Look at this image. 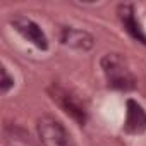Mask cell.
Wrapping results in <instances>:
<instances>
[{"label":"cell","mask_w":146,"mask_h":146,"mask_svg":"<svg viewBox=\"0 0 146 146\" xmlns=\"http://www.w3.org/2000/svg\"><path fill=\"white\" fill-rule=\"evenodd\" d=\"M36 129L43 146H78L67 127L53 115H41L36 120Z\"/></svg>","instance_id":"cell-2"},{"label":"cell","mask_w":146,"mask_h":146,"mask_svg":"<svg viewBox=\"0 0 146 146\" xmlns=\"http://www.w3.org/2000/svg\"><path fill=\"white\" fill-rule=\"evenodd\" d=\"M48 95H50V98H52L67 115H70L79 125H84V124H86V120H88V112H86L84 105L81 103V100H79L76 95H72L70 91H67L65 88H62V86H58V84H52V86L48 88Z\"/></svg>","instance_id":"cell-3"},{"label":"cell","mask_w":146,"mask_h":146,"mask_svg":"<svg viewBox=\"0 0 146 146\" xmlns=\"http://www.w3.org/2000/svg\"><path fill=\"white\" fill-rule=\"evenodd\" d=\"M0 72H2V81H0V90H2V93H7L12 86H14V78L9 76V72L5 67L0 69Z\"/></svg>","instance_id":"cell-8"},{"label":"cell","mask_w":146,"mask_h":146,"mask_svg":"<svg viewBox=\"0 0 146 146\" xmlns=\"http://www.w3.org/2000/svg\"><path fill=\"white\" fill-rule=\"evenodd\" d=\"M102 70L105 74L107 84L112 90L117 91H132L136 90L137 79L134 76V72L131 70L127 60L120 55V53H105L100 60Z\"/></svg>","instance_id":"cell-1"},{"label":"cell","mask_w":146,"mask_h":146,"mask_svg":"<svg viewBox=\"0 0 146 146\" xmlns=\"http://www.w3.org/2000/svg\"><path fill=\"white\" fill-rule=\"evenodd\" d=\"M117 16L124 26V29L131 35V38H134L136 41L146 45V33L143 31L137 17H136V11L132 4H120L117 7Z\"/></svg>","instance_id":"cell-5"},{"label":"cell","mask_w":146,"mask_h":146,"mask_svg":"<svg viewBox=\"0 0 146 146\" xmlns=\"http://www.w3.org/2000/svg\"><path fill=\"white\" fill-rule=\"evenodd\" d=\"M60 43L76 50H91L95 45V38L93 35H90L84 29H78V28H62L60 31Z\"/></svg>","instance_id":"cell-7"},{"label":"cell","mask_w":146,"mask_h":146,"mask_svg":"<svg viewBox=\"0 0 146 146\" xmlns=\"http://www.w3.org/2000/svg\"><path fill=\"white\" fill-rule=\"evenodd\" d=\"M11 26L28 41H31L36 48L40 50H46L48 48V38L46 35L43 33V29L29 17L26 16H21V14H16L11 17Z\"/></svg>","instance_id":"cell-4"},{"label":"cell","mask_w":146,"mask_h":146,"mask_svg":"<svg viewBox=\"0 0 146 146\" xmlns=\"http://www.w3.org/2000/svg\"><path fill=\"white\" fill-rule=\"evenodd\" d=\"M125 122H124V131L127 134H143L146 131V110L132 98L127 100L125 103Z\"/></svg>","instance_id":"cell-6"}]
</instances>
